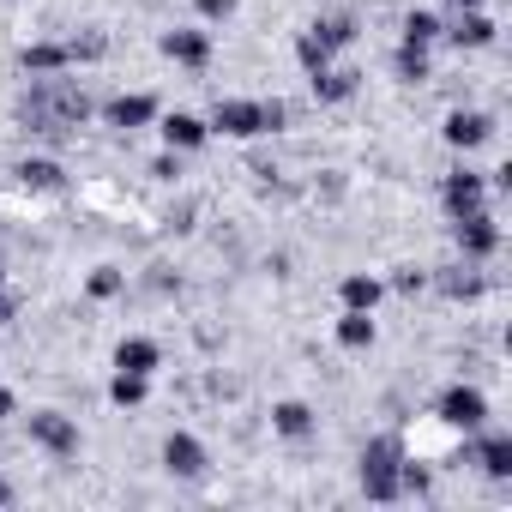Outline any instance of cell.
<instances>
[{
	"label": "cell",
	"instance_id": "obj_22",
	"mask_svg": "<svg viewBox=\"0 0 512 512\" xmlns=\"http://www.w3.org/2000/svg\"><path fill=\"white\" fill-rule=\"evenodd\" d=\"M145 392H151V380H145V374H115V380H109V398H115L121 410L145 404Z\"/></svg>",
	"mask_w": 512,
	"mask_h": 512
},
{
	"label": "cell",
	"instance_id": "obj_28",
	"mask_svg": "<svg viewBox=\"0 0 512 512\" xmlns=\"http://www.w3.org/2000/svg\"><path fill=\"white\" fill-rule=\"evenodd\" d=\"M13 314H19V308H13V296L0 290V326H13Z\"/></svg>",
	"mask_w": 512,
	"mask_h": 512
},
{
	"label": "cell",
	"instance_id": "obj_8",
	"mask_svg": "<svg viewBox=\"0 0 512 512\" xmlns=\"http://www.w3.org/2000/svg\"><path fill=\"white\" fill-rule=\"evenodd\" d=\"M163 55L181 67H205L211 61V37L205 31H163Z\"/></svg>",
	"mask_w": 512,
	"mask_h": 512
},
{
	"label": "cell",
	"instance_id": "obj_23",
	"mask_svg": "<svg viewBox=\"0 0 512 512\" xmlns=\"http://www.w3.org/2000/svg\"><path fill=\"white\" fill-rule=\"evenodd\" d=\"M434 37H440V19H434V13H410V19H404V43H410V49H428Z\"/></svg>",
	"mask_w": 512,
	"mask_h": 512
},
{
	"label": "cell",
	"instance_id": "obj_24",
	"mask_svg": "<svg viewBox=\"0 0 512 512\" xmlns=\"http://www.w3.org/2000/svg\"><path fill=\"white\" fill-rule=\"evenodd\" d=\"M398 79H410V85H422L428 79V49H398Z\"/></svg>",
	"mask_w": 512,
	"mask_h": 512
},
{
	"label": "cell",
	"instance_id": "obj_5",
	"mask_svg": "<svg viewBox=\"0 0 512 512\" xmlns=\"http://www.w3.org/2000/svg\"><path fill=\"white\" fill-rule=\"evenodd\" d=\"M458 247L470 253V260H488V253L500 247V223H494L482 205H476V211H464V217H458Z\"/></svg>",
	"mask_w": 512,
	"mask_h": 512
},
{
	"label": "cell",
	"instance_id": "obj_18",
	"mask_svg": "<svg viewBox=\"0 0 512 512\" xmlns=\"http://www.w3.org/2000/svg\"><path fill=\"white\" fill-rule=\"evenodd\" d=\"M338 344H344V350H368V344H374V314L350 308V314L338 320Z\"/></svg>",
	"mask_w": 512,
	"mask_h": 512
},
{
	"label": "cell",
	"instance_id": "obj_9",
	"mask_svg": "<svg viewBox=\"0 0 512 512\" xmlns=\"http://www.w3.org/2000/svg\"><path fill=\"white\" fill-rule=\"evenodd\" d=\"M163 464H169L175 476H205V446H199L193 434H169V440H163Z\"/></svg>",
	"mask_w": 512,
	"mask_h": 512
},
{
	"label": "cell",
	"instance_id": "obj_7",
	"mask_svg": "<svg viewBox=\"0 0 512 512\" xmlns=\"http://www.w3.org/2000/svg\"><path fill=\"white\" fill-rule=\"evenodd\" d=\"M482 199H488V181H482L476 169H452V175H446V211H452V217L476 211Z\"/></svg>",
	"mask_w": 512,
	"mask_h": 512
},
{
	"label": "cell",
	"instance_id": "obj_10",
	"mask_svg": "<svg viewBox=\"0 0 512 512\" xmlns=\"http://www.w3.org/2000/svg\"><path fill=\"white\" fill-rule=\"evenodd\" d=\"M452 43H458V49H488V43H494V19H488L482 7H464V13L452 19Z\"/></svg>",
	"mask_w": 512,
	"mask_h": 512
},
{
	"label": "cell",
	"instance_id": "obj_29",
	"mask_svg": "<svg viewBox=\"0 0 512 512\" xmlns=\"http://www.w3.org/2000/svg\"><path fill=\"white\" fill-rule=\"evenodd\" d=\"M7 416H13V392H7V386H0V422H7Z\"/></svg>",
	"mask_w": 512,
	"mask_h": 512
},
{
	"label": "cell",
	"instance_id": "obj_12",
	"mask_svg": "<svg viewBox=\"0 0 512 512\" xmlns=\"http://www.w3.org/2000/svg\"><path fill=\"white\" fill-rule=\"evenodd\" d=\"M308 37H314L320 49H350V43H356V19H350V13H326V19L308 25Z\"/></svg>",
	"mask_w": 512,
	"mask_h": 512
},
{
	"label": "cell",
	"instance_id": "obj_25",
	"mask_svg": "<svg viewBox=\"0 0 512 512\" xmlns=\"http://www.w3.org/2000/svg\"><path fill=\"white\" fill-rule=\"evenodd\" d=\"M446 296H452V302H476V296H482V278L458 266V272H446Z\"/></svg>",
	"mask_w": 512,
	"mask_h": 512
},
{
	"label": "cell",
	"instance_id": "obj_14",
	"mask_svg": "<svg viewBox=\"0 0 512 512\" xmlns=\"http://www.w3.org/2000/svg\"><path fill=\"white\" fill-rule=\"evenodd\" d=\"M308 79H314V97H320V103H350L362 73H350V67H326V73H308Z\"/></svg>",
	"mask_w": 512,
	"mask_h": 512
},
{
	"label": "cell",
	"instance_id": "obj_27",
	"mask_svg": "<svg viewBox=\"0 0 512 512\" xmlns=\"http://www.w3.org/2000/svg\"><path fill=\"white\" fill-rule=\"evenodd\" d=\"M199 13H205V19H229V13H235V0H199Z\"/></svg>",
	"mask_w": 512,
	"mask_h": 512
},
{
	"label": "cell",
	"instance_id": "obj_3",
	"mask_svg": "<svg viewBox=\"0 0 512 512\" xmlns=\"http://www.w3.org/2000/svg\"><path fill=\"white\" fill-rule=\"evenodd\" d=\"M31 440H37L43 452H55V458H73V452H79V422L61 416V410H37V416H31Z\"/></svg>",
	"mask_w": 512,
	"mask_h": 512
},
{
	"label": "cell",
	"instance_id": "obj_16",
	"mask_svg": "<svg viewBox=\"0 0 512 512\" xmlns=\"http://www.w3.org/2000/svg\"><path fill=\"white\" fill-rule=\"evenodd\" d=\"M19 181L37 187V193H61V187H67L61 163H49V157H25V163H19Z\"/></svg>",
	"mask_w": 512,
	"mask_h": 512
},
{
	"label": "cell",
	"instance_id": "obj_2",
	"mask_svg": "<svg viewBox=\"0 0 512 512\" xmlns=\"http://www.w3.org/2000/svg\"><path fill=\"white\" fill-rule=\"evenodd\" d=\"M362 488H368V500H398L404 494V446L398 440H368V452H362Z\"/></svg>",
	"mask_w": 512,
	"mask_h": 512
},
{
	"label": "cell",
	"instance_id": "obj_15",
	"mask_svg": "<svg viewBox=\"0 0 512 512\" xmlns=\"http://www.w3.org/2000/svg\"><path fill=\"white\" fill-rule=\"evenodd\" d=\"M205 133H211V127H205L199 115H169V121H163L169 151H199V145H205Z\"/></svg>",
	"mask_w": 512,
	"mask_h": 512
},
{
	"label": "cell",
	"instance_id": "obj_6",
	"mask_svg": "<svg viewBox=\"0 0 512 512\" xmlns=\"http://www.w3.org/2000/svg\"><path fill=\"white\" fill-rule=\"evenodd\" d=\"M494 139V121L488 115H476V109H458V115H446V145H458V151H476V145H488Z\"/></svg>",
	"mask_w": 512,
	"mask_h": 512
},
{
	"label": "cell",
	"instance_id": "obj_30",
	"mask_svg": "<svg viewBox=\"0 0 512 512\" xmlns=\"http://www.w3.org/2000/svg\"><path fill=\"white\" fill-rule=\"evenodd\" d=\"M452 7H458V13H464V7H482V0H452Z\"/></svg>",
	"mask_w": 512,
	"mask_h": 512
},
{
	"label": "cell",
	"instance_id": "obj_17",
	"mask_svg": "<svg viewBox=\"0 0 512 512\" xmlns=\"http://www.w3.org/2000/svg\"><path fill=\"white\" fill-rule=\"evenodd\" d=\"M151 115H157V103H151L145 91H139V97H115V103H109V121H115V127H127V133H133V127H145Z\"/></svg>",
	"mask_w": 512,
	"mask_h": 512
},
{
	"label": "cell",
	"instance_id": "obj_4",
	"mask_svg": "<svg viewBox=\"0 0 512 512\" xmlns=\"http://www.w3.org/2000/svg\"><path fill=\"white\" fill-rule=\"evenodd\" d=\"M440 422L470 434V428H482V422H488V398H482L476 386H452V392L440 398Z\"/></svg>",
	"mask_w": 512,
	"mask_h": 512
},
{
	"label": "cell",
	"instance_id": "obj_21",
	"mask_svg": "<svg viewBox=\"0 0 512 512\" xmlns=\"http://www.w3.org/2000/svg\"><path fill=\"white\" fill-rule=\"evenodd\" d=\"M374 302H380V278H344V308H362V314H374Z\"/></svg>",
	"mask_w": 512,
	"mask_h": 512
},
{
	"label": "cell",
	"instance_id": "obj_20",
	"mask_svg": "<svg viewBox=\"0 0 512 512\" xmlns=\"http://www.w3.org/2000/svg\"><path fill=\"white\" fill-rule=\"evenodd\" d=\"M272 428H278V434H290V440H302V434L314 428V410L290 398V404H278V410H272Z\"/></svg>",
	"mask_w": 512,
	"mask_h": 512
},
{
	"label": "cell",
	"instance_id": "obj_31",
	"mask_svg": "<svg viewBox=\"0 0 512 512\" xmlns=\"http://www.w3.org/2000/svg\"><path fill=\"white\" fill-rule=\"evenodd\" d=\"M7 500H13V488H7V482H0V506H7Z\"/></svg>",
	"mask_w": 512,
	"mask_h": 512
},
{
	"label": "cell",
	"instance_id": "obj_26",
	"mask_svg": "<svg viewBox=\"0 0 512 512\" xmlns=\"http://www.w3.org/2000/svg\"><path fill=\"white\" fill-rule=\"evenodd\" d=\"M91 296H97V302H109V296H121V272H115V266H103V272H91Z\"/></svg>",
	"mask_w": 512,
	"mask_h": 512
},
{
	"label": "cell",
	"instance_id": "obj_19",
	"mask_svg": "<svg viewBox=\"0 0 512 512\" xmlns=\"http://www.w3.org/2000/svg\"><path fill=\"white\" fill-rule=\"evenodd\" d=\"M476 464H482L488 476H512V434H488L482 452H476Z\"/></svg>",
	"mask_w": 512,
	"mask_h": 512
},
{
	"label": "cell",
	"instance_id": "obj_13",
	"mask_svg": "<svg viewBox=\"0 0 512 512\" xmlns=\"http://www.w3.org/2000/svg\"><path fill=\"white\" fill-rule=\"evenodd\" d=\"M19 67H25V73H37V79H49V73L73 67V55H67V43H31V49L19 55Z\"/></svg>",
	"mask_w": 512,
	"mask_h": 512
},
{
	"label": "cell",
	"instance_id": "obj_11",
	"mask_svg": "<svg viewBox=\"0 0 512 512\" xmlns=\"http://www.w3.org/2000/svg\"><path fill=\"white\" fill-rule=\"evenodd\" d=\"M157 362H163V356H157L151 338H121V350H115V368H121V374H145V380H151Z\"/></svg>",
	"mask_w": 512,
	"mask_h": 512
},
{
	"label": "cell",
	"instance_id": "obj_1",
	"mask_svg": "<svg viewBox=\"0 0 512 512\" xmlns=\"http://www.w3.org/2000/svg\"><path fill=\"white\" fill-rule=\"evenodd\" d=\"M290 121V109L272 97V103H241V97H217L211 109V127L229 133V139H253V133H278Z\"/></svg>",
	"mask_w": 512,
	"mask_h": 512
}]
</instances>
